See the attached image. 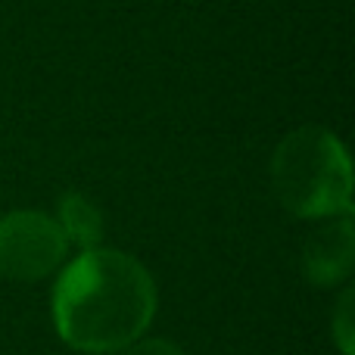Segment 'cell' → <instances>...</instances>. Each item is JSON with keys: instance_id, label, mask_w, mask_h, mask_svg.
<instances>
[{"instance_id": "obj_4", "label": "cell", "mask_w": 355, "mask_h": 355, "mask_svg": "<svg viewBox=\"0 0 355 355\" xmlns=\"http://www.w3.org/2000/svg\"><path fill=\"white\" fill-rule=\"evenodd\" d=\"M355 265V227L352 215L327 218L315 227L302 246V275L315 287H337L349 281Z\"/></svg>"}, {"instance_id": "obj_3", "label": "cell", "mask_w": 355, "mask_h": 355, "mask_svg": "<svg viewBox=\"0 0 355 355\" xmlns=\"http://www.w3.org/2000/svg\"><path fill=\"white\" fill-rule=\"evenodd\" d=\"M69 240L60 221L37 209L0 215V277L19 284L50 277L69 256Z\"/></svg>"}, {"instance_id": "obj_6", "label": "cell", "mask_w": 355, "mask_h": 355, "mask_svg": "<svg viewBox=\"0 0 355 355\" xmlns=\"http://www.w3.org/2000/svg\"><path fill=\"white\" fill-rule=\"evenodd\" d=\"M352 296L355 293L346 287V293L340 296V302H337V312H334V318H331L334 340H337V346H340L343 355H355L352 352V334H355V327H352Z\"/></svg>"}, {"instance_id": "obj_5", "label": "cell", "mask_w": 355, "mask_h": 355, "mask_svg": "<svg viewBox=\"0 0 355 355\" xmlns=\"http://www.w3.org/2000/svg\"><path fill=\"white\" fill-rule=\"evenodd\" d=\"M53 218L60 221L69 246H78V252L94 250V246H103V234H106L103 212H100L97 202L87 200L85 193H78V190L62 193Z\"/></svg>"}, {"instance_id": "obj_7", "label": "cell", "mask_w": 355, "mask_h": 355, "mask_svg": "<svg viewBox=\"0 0 355 355\" xmlns=\"http://www.w3.org/2000/svg\"><path fill=\"white\" fill-rule=\"evenodd\" d=\"M116 355H184L181 346H175L172 340H159V337H141L131 346L119 349Z\"/></svg>"}, {"instance_id": "obj_2", "label": "cell", "mask_w": 355, "mask_h": 355, "mask_svg": "<svg viewBox=\"0 0 355 355\" xmlns=\"http://www.w3.org/2000/svg\"><path fill=\"white\" fill-rule=\"evenodd\" d=\"M275 196L296 218L352 215V166L343 141L321 125H302L271 156Z\"/></svg>"}, {"instance_id": "obj_1", "label": "cell", "mask_w": 355, "mask_h": 355, "mask_svg": "<svg viewBox=\"0 0 355 355\" xmlns=\"http://www.w3.org/2000/svg\"><path fill=\"white\" fill-rule=\"evenodd\" d=\"M50 300L62 343L87 355H116L147 334L156 315V284L135 256L94 246L60 271Z\"/></svg>"}]
</instances>
